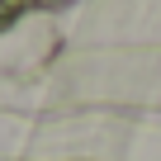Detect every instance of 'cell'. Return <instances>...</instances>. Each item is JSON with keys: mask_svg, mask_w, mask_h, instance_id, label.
<instances>
[{"mask_svg": "<svg viewBox=\"0 0 161 161\" xmlns=\"http://www.w3.org/2000/svg\"><path fill=\"white\" fill-rule=\"evenodd\" d=\"M57 5H66V0H0V29H10L14 19L38 14V10H57Z\"/></svg>", "mask_w": 161, "mask_h": 161, "instance_id": "obj_1", "label": "cell"}]
</instances>
